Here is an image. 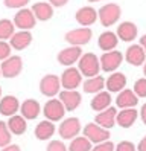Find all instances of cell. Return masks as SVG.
Instances as JSON below:
<instances>
[{
    "label": "cell",
    "mask_w": 146,
    "mask_h": 151,
    "mask_svg": "<svg viewBox=\"0 0 146 151\" xmlns=\"http://www.w3.org/2000/svg\"><path fill=\"white\" fill-rule=\"evenodd\" d=\"M61 87L64 90H76V88L82 84V75L78 70V67H67L59 76Z\"/></svg>",
    "instance_id": "cell-5"
},
{
    "label": "cell",
    "mask_w": 146,
    "mask_h": 151,
    "mask_svg": "<svg viewBox=\"0 0 146 151\" xmlns=\"http://www.w3.org/2000/svg\"><path fill=\"white\" fill-rule=\"evenodd\" d=\"M88 2H91V3H96V2H100V0H88Z\"/></svg>",
    "instance_id": "cell-45"
},
{
    "label": "cell",
    "mask_w": 146,
    "mask_h": 151,
    "mask_svg": "<svg viewBox=\"0 0 146 151\" xmlns=\"http://www.w3.org/2000/svg\"><path fill=\"white\" fill-rule=\"evenodd\" d=\"M46 151H69V150H67V147L64 145L61 140H50L47 144Z\"/></svg>",
    "instance_id": "cell-38"
},
{
    "label": "cell",
    "mask_w": 146,
    "mask_h": 151,
    "mask_svg": "<svg viewBox=\"0 0 146 151\" xmlns=\"http://www.w3.org/2000/svg\"><path fill=\"white\" fill-rule=\"evenodd\" d=\"M137 32H139V29H137L135 23L132 22H123L117 26V38L122 40V41H134L135 37H137Z\"/></svg>",
    "instance_id": "cell-22"
},
{
    "label": "cell",
    "mask_w": 146,
    "mask_h": 151,
    "mask_svg": "<svg viewBox=\"0 0 146 151\" xmlns=\"http://www.w3.org/2000/svg\"><path fill=\"white\" fill-rule=\"evenodd\" d=\"M31 43H32V34L29 31L14 32V35L9 38V44H11V47L15 49V50H23L27 46H31Z\"/></svg>",
    "instance_id": "cell-21"
},
{
    "label": "cell",
    "mask_w": 146,
    "mask_h": 151,
    "mask_svg": "<svg viewBox=\"0 0 146 151\" xmlns=\"http://www.w3.org/2000/svg\"><path fill=\"white\" fill-rule=\"evenodd\" d=\"M2 151H21V150H20V147H18V145H12V144H9V145L3 147V148H2Z\"/></svg>",
    "instance_id": "cell-40"
},
{
    "label": "cell",
    "mask_w": 146,
    "mask_h": 151,
    "mask_svg": "<svg viewBox=\"0 0 146 151\" xmlns=\"http://www.w3.org/2000/svg\"><path fill=\"white\" fill-rule=\"evenodd\" d=\"M0 96H2V87H0Z\"/></svg>",
    "instance_id": "cell-46"
},
{
    "label": "cell",
    "mask_w": 146,
    "mask_h": 151,
    "mask_svg": "<svg viewBox=\"0 0 146 151\" xmlns=\"http://www.w3.org/2000/svg\"><path fill=\"white\" fill-rule=\"evenodd\" d=\"M75 20L81 26L88 28V26L96 23V20H97V11L94 9L93 6H82V8H79V9L76 11Z\"/></svg>",
    "instance_id": "cell-14"
},
{
    "label": "cell",
    "mask_w": 146,
    "mask_h": 151,
    "mask_svg": "<svg viewBox=\"0 0 146 151\" xmlns=\"http://www.w3.org/2000/svg\"><path fill=\"white\" fill-rule=\"evenodd\" d=\"M139 114H140V118H142L143 124H145V125H146V102H145V104L142 105V109H140Z\"/></svg>",
    "instance_id": "cell-41"
},
{
    "label": "cell",
    "mask_w": 146,
    "mask_h": 151,
    "mask_svg": "<svg viewBox=\"0 0 146 151\" xmlns=\"http://www.w3.org/2000/svg\"><path fill=\"white\" fill-rule=\"evenodd\" d=\"M82 133H84V136L91 142V144H100V142L110 140V137H111L110 130L102 128L100 125H97L96 122L87 124V125L84 127V130H82Z\"/></svg>",
    "instance_id": "cell-3"
},
{
    "label": "cell",
    "mask_w": 146,
    "mask_h": 151,
    "mask_svg": "<svg viewBox=\"0 0 146 151\" xmlns=\"http://www.w3.org/2000/svg\"><path fill=\"white\" fill-rule=\"evenodd\" d=\"M90 150H91V142L85 136L73 137L69 145V151H90Z\"/></svg>",
    "instance_id": "cell-30"
},
{
    "label": "cell",
    "mask_w": 146,
    "mask_h": 151,
    "mask_svg": "<svg viewBox=\"0 0 146 151\" xmlns=\"http://www.w3.org/2000/svg\"><path fill=\"white\" fill-rule=\"evenodd\" d=\"M20 110V102L14 95H6L0 99V113L3 116H14Z\"/></svg>",
    "instance_id": "cell-20"
},
{
    "label": "cell",
    "mask_w": 146,
    "mask_h": 151,
    "mask_svg": "<svg viewBox=\"0 0 146 151\" xmlns=\"http://www.w3.org/2000/svg\"><path fill=\"white\" fill-rule=\"evenodd\" d=\"M139 118V111L134 109H122L116 114V124L120 125L122 128H130L134 125V122Z\"/></svg>",
    "instance_id": "cell-18"
},
{
    "label": "cell",
    "mask_w": 146,
    "mask_h": 151,
    "mask_svg": "<svg viewBox=\"0 0 146 151\" xmlns=\"http://www.w3.org/2000/svg\"><path fill=\"white\" fill-rule=\"evenodd\" d=\"M49 3L53 6V8H62L69 3V0H49Z\"/></svg>",
    "instance_id": "cell-39"
},
{
    "label": "cell",
    "mask_w": 146,
    "mask_h": 151,
    "mask_svg": "<svg viewBox=\"0 0 146 151\" xmlns=\"http://www.w3.org/2000/svg\"><path fill=\"white\" fill-rule=\"evenodd\" d=\"M59 101L62 102L66 111H75L82 101V96L78 90H61L59 93Z\"/></svg>",
    "instance_id": "cell-13"
},
{
    "label": "cell",
    "mask_w": 146,
    "mask_h": 151,
    "mask_svg": "<svg viewBox=\"0 0 146 151\" xmlns=\"http://www.w3.org/2000/svg\"><path fill=\"white\" fill-rule=\"evenodd\" d=\"M123 61V54L119 50H110V52H104L99 58L100 63V69L104 72H114V70L119 69V66L122 64Z\"/></svg>",
    "instance_id": "cell-6"
},
{
    "label": "cell",
    "mask_w": 146,
    "mask_h": 151,
    "mask_svg": "<svg viewBox=\"0 0 146 151\" xmlns=\"http://www.w3.org/2000/svg\"><path fill=\"white\" fill-rule=\"evenodd\" d=\"M91 37H93V31L90 28H78V29H72L64 35V40H66L70 46H84L88 44Z\"/></svg>",
    "instance_id": "cell-4"
},
{
    "label": "cell",
    "mask_w": 146,
    "mask_h": 151,
    "mask_svg": "<svg viewBox=\"0 0 146 151\" xmlns=\"http://www.w3.org/2000/svg\"><path fill=\"white\" fill-rule=\"evenodd\" d=\"M81 121L78 118H67L61 122V125L58 128V133L62 139H73L81 133Z\"/></svg>",
    "instance_id": "cell-11"
},
{
    "label": "cell",
    "mask_w": 146,
    "mask_h": 151,
    "mask_svg": "<svg viewBox=\"0 0 146 151\" xmlns=\"http://www.w3.org/2000/svg\"><path fill=\"white\" fill-rule=\"evenodd\" d=\"M0 75H2V70H0Z\"/></svg>",
    "instance_id": "cell-47"
},
{
    "label": "cell",
    "mask_w": 146,
    "mask_h": 151,
    "mask_svg": "<svg viewBox=\"0 0 146 151\" xmlns=\"http://www.w3.org/2000/svg\"><path fill=\"white\" fill-rule=\"evenodd\" d=\"M43 114L46 116L47 121H52V122H58L64 118V114H66V109H64V105L59 99H49L47 102L44 104L43 107Z\"/></svg>",
    "instance_id": "cell-9"
},
{
    "label": "cell",
    "mask_w": 146,
    "mask_h": 151,
    "mask_svg": "<svg viewBox=\"0 0 146 151\" xmlns=\"http://www.w3.org/2000/svg\"><path fill=\"white\" fill-rule=\"evenodd\" d=\"M15 32L14 22L9 19H0V40H9Z\"/></svg>",
    "instance_id": "cell-31"
},
{
    "label": "cell",
    "mask_w": 146,
    "mask_h": 151,
    "mask_svg": "<svg viewBox=\"0 0 146 151\" xmlns=\"http://www.w3.org/2000/svg\"><path fill=\"white\" fill-rule=\"evenodd\" d=\"M140 46L143 47V50L146 52V34L142 35V38H140Z\"/></svg>",
    "instance_id": "cell-43"
},
{
    "label": "cell",
    "mask_w": 146,
    "mask_h": 151,
    "mask_svg": "<svg viewBox=\"0 0 146 151\" xmlns=\"http://www.w3.org/2000/svg\"><path fill=\"white\" fill-rule=\"evenodd\" d=\"M81 55H82V49H81L79 46H69V47L62 49V50L59 52L58 57H57V60H58V63H59L61 66L70 67V66H73L75 63H78L79 58H81Z\"/></svg>",
    "instance_id": "cell-12"
},
{
    "label": "cell",
    "mask_w": 146,
    "mask_h": 151,
    "mask_svg": "<svg viewBox=\"0 0 146 151\" xmlns=\"http://www.w3.org/2000/svg\"><path fill=\"white\" fill-rule=\"evenodd\" d=\"M120 15H122V8L117 3H107L97 12L99 22L105 28H110V26L116 24L119 22V19H120Z\"/></svg>",
    "instance_id": "cell-2"
},
{
    "label": "cell",
    "mask_w": 146,
    "mask_h": 151,
    "mask_svg": "<svg viewBox=\"0 0 146 151\" xmlns=\"http://www.w3.org/2000/svg\"><path fill=\"white\" fill-rule=\"evenodd\" d=\"M31 9H32L35 19L38 22H47V20H50L53 17V6L50 3L38 2V3H35Z\"/></svg>",
    "instance_id": "cell-26"
},
{
    "label": "cell",
    "mask_w": 146,
    "mask_h": 151,
    "mask_svg": "<svg viewBox=\"0 0 146 151\" xmlns=\"http://www.w3.org/2000/svg\"><path fill=\"white\" fill-rule=\"evenodd\" d=\"M11 144V131L8 128V124L0 121V148Z\"/></svg>",
    "instance_id": "cell-32"
},
{
    "label": "cell",
    "mask_w": 146,
    "mask_h": 151,
    "mask_svg": "<svg viewBox=\"0 0 146 151\" xmlns=\"http://www.w3.org/2000/svg\"><path fill=\"white\" fill-rule=\"evenodd\" d=\"M126 87V76L122 72H113L105 79V88L110 93H119Z\"/></svg>",
    "instance_id": "cell-16"
},
{
    "label": "cell",
    "mask_w": 146,
    "mask_h": 151,
    "mask_svg": "<svg viewBox=\"0 0 146 151\" xmlns=\"http://www.w3.org/2000/svg\"><path fill=\"white\" fill-rule=\"evenodd\" d=\"M90 105H91V109H93L94 111H97V113L105 110V109H108L110 105H111V93L100 90L99 93H96L93 96V99H91Z\"/></svg>",
    "instance_id": "cell-28"
},
{
    "label": "cell",
    "mask_w": 146,
    "mask_h": 151,
    "mask_svg": "<svg viewBox=\"0 0 146 151\" xmlns=\"http://www.w3.org/2000/svg\"><path fill=\"white\" fill-rule=\"evenodd\" d=\"M82 88H84L85 93H99L102 88H105V79L104 76L100 75H96V76H91V78H87L84 84H82Z\"/></svg>",
    "instance_id": "cell-29"
},
{
    "label": "cell",
    "mask_w": 146,
    "mask_h": 151,
    "mask_svg": "<svg viewBox=\"0 0 146 151\" xmlns=\"http://www.w3.org/2000/svg\"><path fill=\"white\" fill-rule=\"evenodd\" d=\"M20 113H21V116L26 121L36 119V118H38V114L41 113L40 102L35 101V99H26L23 104H20Z\"/></svg>",
    "instance_id": "cell-23"
},
{
    "label": "cell",
    "mask_w": 146,
    "mask_h": 151,
    "mask_svg": "<svg viewBox=\"0 0 146 151\" xmlns=\"http://www.w3.org/2000/svg\"><path fill=\"white\" fill-rule=\"evenodd\" d=\"M125 60L131 66H143V63L146 61V52L140 44H131L125 52Z\"/></svg>",
    "instance_id": "cell-15"
},
{
    "label": "cell",
    "mask_w": 146,
    "mask_h": 151,
    "mask_svg": "<svg viewBox=\"0 0 146 151\" xmlns=\"http://www.w3.org/2000/svg\"><path fill=\"white\" fill-rule=\"evenodd\" d=\"M114 148L116 145L111 140H105V142H100V144H96V147H91L90 151H114Z\"/></svg>",
    "instance_id": "cell-36"
},
{
    "label": "cell",
    "mask_w": 146,
    "mask_h": 151,
    "mask_svg": "<svg viewBox=\"0 0 146 151\" xmlns=\"http://www.w3.org/2000/svg\"><path fill=\"white\" fill-rule=\"evenodd\" d=\"M55 130H57V128H55L53 122L44 119V121L36 124V127L34 130V134H35L36 139H40V140H49L55 134Z\"/></svg>",
    "instance_id": "cell-25"
},
{
    "label": "cell",
    "mask_w": 146,
    "mask_h": 151,
    "mask_svg": "<svg viewBox=\"0 0 146 151\" xmlns=\"http://www.w3.org/2000/svg\"><path fill=\"white\" fill-rule=\"evenodd\" d=\"M143 75L146 76V61H145V63H143Z\"/></svg>",
    "instance_id": "cell-44"
},
{
    "label": "cell",
    "mask_w": 146,
    "mask_h": 151,
    "mask_svg": "<svg viewBox=\"0 0 146 151\" xmlns=\"http://www.w3.org/2000/svg\"><path fill=\"white\" fill-rule=\"evenodd\" d=\"M40 92L41 95L47 96V98H53L61 92V81L59 76L57 75H46L41 78L40 81Z\"/></svg>",
    "instance_id": "cell-10"
},
{
    "label": "cell",
    "mask_w": 146,
    "mask_h": 151,
    "mask_svg": "<svg viewBox=\"0 0 146 151\" xmlns=\"http://www.w3.org/2000/svg\"><path fill=\"white\" fill-rule=\"evenodd\" d=\"M78 70L81 72L82 76H88V78L99 75V70H100L99 58L94 54H91V52L82 54L78 61Z\"/></svg>",
    "instance_id": "cell-1"
},
{
    "label": "cell",
    "mask_w": 146,
    "mask_h": 151,
    "mask_svg": "<svg viewBox=\"0 0 146 151\" xmlns=\"http://www.w3.org/2000/svg\"><path fill=\"white\" fill-rule=\"evenodd\" d=\"M132 92L137 95V98H146V78H140L134 83Z\"/></svg>",
    "instance_id": "cell-33"
},
{
    "label": "cell",
    "mask_w": 146,
    "mask_h": 151,
    "mask_svg": "<svg viewBox=\"0 0 146 151\" xmlns=\"http://www.w3.org/2000/svg\"><path fill=\"white\" fill-rule=\"evenodd\" d=\"M35 23L36 19L32 9H29V8H21L14 15V26L20 31H31L32 28H35Z\"/></svg>",
    "instance_id": "cell-8"
},
{
    "label": "cell",
    "mask_w": 146,
    "mask_h": 151,
    "mask_svg": "<svg viewBox=\"0 0 146 151\" xmlns=\"http://www.w3.org/2000/svg\"><path fill=\"white\" fill-rule=\"evenodd\" d=\"M137 104H139V98L130 88H123L116 98V105L119 109H134Z\"/></svg>",
    "instance_id": "cell-19"
},
{
    "label": "cell",
    "mask_w": 146,
    "mask_h": 151,
    "mask_svg": "<svg viewBox=\"0 0 146 151\" xmlns=\"http://www.w3.org/2000/svg\"><path fill=\"white\" fill-rule=\"evenodd\" d=\"M119 44V38L116 32H111V31H105L99 35L97 38V46L99 49H102L104 52H110V50H114Z\"/></svg>",
    "instance_id": "cell-24"
},
{
    "label": "cell",
    "mask_w": 146,
    "mask_h": 151,
    "mask_svg": "<svg viewBox=\"0 0 146 151\" xmlns=\"http://www.w3.org/2000/svg\"><path fill=\"white\" fill-rule=\"evenodd\" d=\"M137 151H146V136L139 142V145H137Z\"/></svg>",
    "instance_id": "cell-42"
},
{
    "label": "cell",
    "mask_w": 146,
    "mask_h": 151,
    "mask_svg": "<svg viewBox=\"0 0 146 151\" xmlns=\"http://www.w3.org/2000/svg\"><path fill=\"white\" fill-rule=\"evenodd\" d=\"M114 151H137V148H135V145L132 144V142L122 140V142H119V144L116 145Z\"/></svg>",
    "instance_id": "cell-37"
},
{
    "label": "cell",
    "mask_w": 146,
    "mask_h": 151,
    "mask_svg": "<svg viewBox=\"0 0 146 151\" xmlns=\"http://www.w3.org/2000/svg\"><path fill=\"white\" fill-rule=\"evenodd\" d=\"M8 128L11 131V134H15V136H21L26 133L27 130V124H26V119L21 116V114H14V116H9L8 119Z\"/></svg>",
    "instance_id": "cell-27"
},
{
    "label": "cell",
    "mask_w": 146,
    "mask_h": 151,
    "mask_svg": "<svg viewBox=\"0 0 146 151\" xmlns=\"http://www.w3.org/2000/svg\"><path fill=\"white\" fill-rule=\"evenodd\" d=\"M11 44H9L8 41H3V40H0V61H5L6 58L11 57Z\"/></svg>",
    "instance_id": "cell-34"
},
{
    "label": "cell",
    "mask_w": 146,
    "mask_h": 151,
    "mask_svg": "<svg viewBox=\"0 0 146 151\" xmlns=\"http://www.w3.org/2000/svg\"><path fill=\"white\" fill-rule=\"evenodd\" d=\"M116 114H117V110L116 107H111L110 105L108 109L102 110V111H99L96 114V118H94V122L97 124V125H100L102 128H113L116 125Z\"/></svg>",
    "instance_id": "cell-17"
},
{
    "label": "cell",
    "mask_w": 146,
    "mask_h": 151,
    "mask_svg": "<svg viewBox=\"0 0 146 151\" xmlns=\"http://www.w3.org/2000/svg\"><path fill=\"white\" fill-rule=\"evenodd\" d=\"M0 70H2V76L5 78H15L21 73L23 70V60L18 55H11L9 58H6L5 61H2L0 64Z\"/></svg>",
    "instance_id": "cell-7"
},
{
    "label": "cell",
    "mask_w": 146,
    "mask_h": 151,
    "mask_svg": "<svg viewBox=\"0 0 146 151\" xmlns=\"http://www.w3.org/2000/svg\"><path fill=\"white\" fill-rule=\"evenodd\" d=\"M3 3L6 8H11V9H21V8H26V5L29 3V0H3Z\"/></svg>",
    "instance_id": "cell-35"
}]
</instances>
